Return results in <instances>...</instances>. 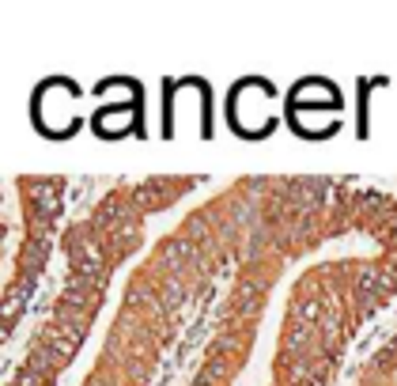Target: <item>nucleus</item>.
<instances>
[{"label":"nucleus","instance_id":"obj_1","mask_svg":"<svg viewBox=\"0 0 397 386\" xmlns=\"http://www.w3.org/2000/svg\"><path fill=\"white\" fill-rule=\"evenodd\" d=\"M190 386H326L397 300V197L352 178H261Z\"/></svg>","mask_w":397,"mask_h":386},{"label":"nucleus","instance_id":"obj_2","mask_svg":"<svg viewBox=\"0 0 397 386\" xmlns=\"http://www.w3.org/2000/svg\"><path fill=\"white\" fill-rule=\"evenodd\" d=\"M356 386H397V333L367 356V364L356 375Z\"/></svg>","mask_w":397,"mask_h":386}]
</instances>
